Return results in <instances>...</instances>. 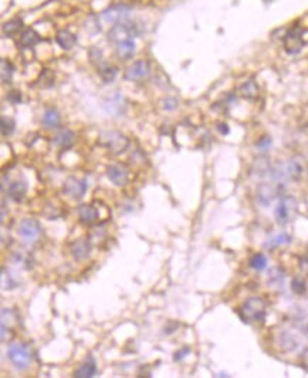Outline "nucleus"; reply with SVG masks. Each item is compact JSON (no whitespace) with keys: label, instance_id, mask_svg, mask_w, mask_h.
<instances>
[{"label":"nucleus","instance_id":"f257e3e1","mask_svg":"<svg viewBox=\"0 0 308 378\" xmlns=\"http://www.w3.org/2000/svg\"><path fill=\"white\" fill-rule=\"evenodd\" d=\"M267 306L262 297H248L239 309V316L244 323H260L266 318Z\"/></svg>","mask_w":308,"mask_h":378},{"label":"nucleus","instance_id":"f03ea898","mask_svg":"<svg viewBox=\"0 0 308 378\" xmlns=\"http://www.w3.org/2000/svg\"><path fill=\"white\" fill-rule=\"evenodd\" d=\"M98 144L104 147L107 151H110L113 155H120L127 151V148L129 147V139L124 134H121L120 131L107 129V131L99 132Z\"/></svg>","mask_w":308,"mask_h":378},{"label":"nucleus","instance_id":"7ed1b4c3","mask_svg":"<svg viewBox=\"0 0 308 378\" xmlns=\"http://www.w3.org/2000/svg\"><path fill=\"white\" fill-rule=\"evenodd\" d=\"M8 358L17 370H26L31 363L30 347L23 343H15L9 347Z\"/></svg>","mask_w":308,"mask_h":378},{"label":"nucleus","instance_id":"20e7f679","mask_svg":"<svg viewBox=\"0 0 308 378\" xmlns=\"http://www.w3.org/2000/svg\"><path fill=\"white\" fill-rule=\"evenodd\" d=\"M297 208H298V204L293 197L281 198L274 209V216H276L277 223L287 225L297 213Z\"/></svg>","mask_w":308,"mask_h":378},{"label":"nucleus","instance_id":"39448f33","mask_svg":"<svg viewBox=\"0 0 308 378\" xmlns=\"http://www.w3.org/2000/svg\"><path fill=\"white\" fill-rule=\"evenodd\" d=\"M138 33H139V30H138L135 23L124 20V22L114 24V27L108 33V40L117 44V43H120L122 40L134 37Z\"/></svg>","mask_w":308,"mask_h":378},{"label":"nucleus","instance_id":"423d86ee","mask_svg":"<svg viewBox=\"0 0 308 378\" xmlns=\"http://www.w3.org/2000/svg\"><path fill=\"white\" fill-rule=\"evenodd\" d=\"M286 168V174L288 179L294 182L302 181L308 174V164L305 158L302 157H293L284 164Z\"/></svg>","mask_w":308,"mask_h":378},{"label":"nucleus","instance_id":"0eeeda50","mask_svg":"<svg viewBox=\"0 0 308 378\" xmlns=\"http://www.w3.org/2000/svg\"><path fill=\"white\" fill-rule=\"evenodd\" d=\"M41 227L37 220L33 218H26L19 223L17 227V233L20 234L23 241L26 243H33L37 241V238L40 236Z\"/></svg>","mask_w":308,"mask_h":378},{"label":"nucleus","instance_id":"6e6552de","mask_svg":"<svg viewBox=\"0 0 308 378\" xmlns=\"http://www.w3.org/2000/svg\"><path fill=\"white\" fill-rule=\"evenodd\" d=\"M284 50L288 54H297L300 53L304 47V38H302V30L298 26H294L290 30L287 31L284 36Z\"/></svg>","mask_w":308,"mask_h":378},{"label":"nucleus","instance_id":"1a4fd4ad","mask_svg":"<svg viewBox=\"0 0 308 378\" xmlns=\"http://www.w3.org/2000/svg\"><path fill=\"white\" fill-rule=\"evenodd\" d=\"M278 188L276 183H270V182H263L257 186L255 191V197H257V202L262 206H270L278 197Z\"/></svg>","mask_w":308,"mask_h":378},{"label":"nucleus","instance_id":"9d476101","mask_svg":"<svg viewBox=\"0 0 308 378\" xmlns=\"http://www.w3.org/2000/svg\"><path fill=\"white\" fill-rule=\"evenodd\" d=\"M87 192V182L81 181L75 176H68L63 183V194L71 199H81Z\"/></svg>","mask_w":308,"mask_h":378},{"label":"nucleus","instance_id":"9b49d317","mask_svg":"<svg viewBox=\"0 0 308 378\" xmlns=\"http://www.w3.org/2000/svg\"><path fill=\"white\" fill-rule=\"evenodd\" d=\"M149 76H150L149 63L145 60H139V61H135L132 66H129V67L125 70L124 78H125L127 81H142V80H146Z\"/></svg>","mask_w":308,"mask_h":378},{"label":"nucleus","instance_id":"f8f14e48","mask_svg":"<svg viewBox=\"0 0 308 378\" xmlns=\"http://www.w3.org/2000/svg\"><path fill=\"white\" fill-rule=\"evenodd\" d=\"M70 250H71L73 259L77 260V262H81V260H85L87 257L90 256L92 246H91L90 241H87V239H78V241L71 243Z\"/></svg>","mask_w":308,"mask_h":378},{"label":"nucleus","instance_id":"ddd939ff","mask_svg":"<svg viewBox=\"0 0 308 378\" xmlns=\"http://www.w3.org/2000/svg\"><path fill=\"white\" fill-rule=\"evenodd\" d=\"M77 213H78V219L81 223L84 225H92L95 223L99 218V212L98 209L91 204H83L78 206L77 209Z\"/></svg>","mask_w":308,"mask_h":378},{"label":"nucleus","instance_id":"4468645a","mask_svg":"<svg viewBox=\"0 0 308 378\" xmlns=\"http://www.w3.org/2000/svg\"><path fill=\"white\" fill-rule=\"evenodd\" d=\"M107 175H108L110 181L113 182L114 185H117V186L127 185L128 179H129L128 171L122 165H110V167L107 168Z\"/></svg>","mask_w":308,"mask_h":378},{"label":"nucleus","instance_id":"2eb2a0df","mask_svg":"<svg viewBox=\"0 0 308 378\" xmlns=\"http://www.w3.org/2000/svg\"><path fill=\"white\" fill-rule=\"evenodd\" d=\"M128 15H129V9L125 8V6H113V8L107 9L106 12L102 13V19L107 23L117 24V23L127 20Z\"/></svg>","mask_w":308,"mask_h":378},{"label":"nucleus","instance_id":"dca6fc26","mask_svg":"<svg viewBox=\"0 0 308 378\" xmlns=\"http://www.w3.org/2000/svg\"><path fill=\"white\" fill-rule=\"evenodd\" d=\"M277 344L278 347L281 348L283 351L291 353V351L298 348L300 341H298V339H297L294 334L290 333V332H281V333L277 336Z\"/></svg>","mask_w":308,"mask_h":378},{"label":"nucleus","instance_id":"f3484780","mask_svg":"<svg viewBox=\"0 0 308 378\" xmlns=\"http://www.w3.org/2000/svg\"><path fill=\"white\" fill-rule=\"evenodd\" d=\"M135 52V43L132 38H127L122 40L115 45V54L120 60H129L132 57V54Z\"/></svg>","mask_w":308,"mask_h":378},{"label":"nucleus","instance_id":"a211bd4d","mask_svg":"<svg viewBox=\"0 0 308 378\" xmlns=\"http://www.w3.org/2000/svg\"><path fill=\"white\" fill-rule=\"evenodd\" d=\"M239 94L246 100H255L260 94V88L254 80H246L239 85Z\"/></svg>","mask_w":308,"mask_h":378},{"label":"nucleus","instance_id":"6ab92c4d","mask_svg":"<svg viewBox=\"0 0 308 378\" xmlns=\"http://www.w3.org/2000/svg\"><path fill=\"white\" fill-rule=\"evenodd\" d=\"M26 192H27V185L23 181H15L9 185V197L12 198L15 202H22L23 198L26 197Z\"/></svg>","mask_w":308,"mask_h":378},{"label":"nucleus","instance_id":"aec40b11","mask_svg":"<svg viewBox=\"0 0 308 378\" xmlns=\"http://www.w3.org/2000/svg\"><path fill=\"white\" fill-rule=\"evenodd\" d=\"M97 374V365H95V361L92 358H88L85 360L74 372V377L77 378H91L94 377Z\"/></svg>","mask_w":308,"mask_h":378},{"label":"nucleus","instance_id":"412c9836","mask_svg":"<svg viewBox=\"0 0 308 378\" xmlns=\"http://www.w3.org/2000/svg\"><path fill=\"white\" fill-rule=\"evenodd\" d=\"M56 40H57V43L63 50H71L77 43V38H75L74 34L68 30L59 31V34L56 36Z\"/></svg>","mask_w":308,"mask_h":378},{"label":"nucleus","instance_id":"4be33fe9","mask_svg":"<svg viewBox=\"0 0 308 378\" xmlns=\"http://www.w3.org/2000/svg\"><path fill=\"white\" fill-rule=\"evenodd\" d=\"M41 121H43V125H44L45 128H57L60 125L61 121L60 113L56 108H48L44 113V115H43Z\"/></svg>","mask_w":308,"mask_h":378},{"label":"nucleus","instance_id":"5701e85b","mask_svg":"<svg viewBox=\"0 0 308 378\" xmlns=\"http://www.w3.org/2000/svg\"><path fill=\"white\" fill-rule=\"evenodd\" d=\"M53 141L61 148H70L74 143V132L70 129H61L59 134H56Z\"/></svg>","mask_w":308,"mask_h":378},{"label":"nucleus","instance_id":"b1692460","mask_svg":"<svg viewBox=\"0 0 308 378\" xmlns=\"http://www.w3.org/2000/svg\"><path fill=\"white\" fill-rule=\"evenodd\" d=\"M251 172L257 176H266L271 172L270 162L267 158H259L255 159V162L251 167Z\"/></svg>","mask_w":308,"mask_h":378},{"label":"nucleus","instance_id":"393cba45","mask_svg":"<svg viewBox=\"0 0 308 378\" xmlns=\"http://www.w3.org/2000/svg\"><path fill=\"white\" fill-rule=\"evenodd\" d=\"M124 106V103H122V97H121L120 94H115L113 97H110L108 101L104 103V108H106L107 113H111L114 114H121L122 113V110H121V107Z\"/></svg>","mask_w":308,"mask_h":378},{"label":"nucleus","instance_id":"a878e982","mask_svg":"<svg viewBox=\"0 0 308 378\" xmlns=\"http://www.w3.org/2000/svg\"><path fill=\"white\" fill-rule=\"evenodd\" d=\"M40 41V36L33 29H26L20 34V44L24 47H33Z\"/></svg>","mask_w":308,"mask_h":378},{"label":"nucleus","instance_id":"bb28decb","mask_svg":"<svg viewBox=\"0 0 308 378\" xmlns=\"http://www.w3.org/2000/svg\"><path fill=\"white\" fill-rule=\"evenodd\" d=\"M98 74L104 83H113L118 74V71L114 66H101V67H98Z\"/></svg>","mask_w":308,"mask_h":378},{"label":"nucleus","instance_id":"cd10ccee","mask_svg":"<svg viewBox=\"0 0 308 378\" xmlns=\"http://www.w3.org/2000/svg\"><path fill=\"white\" fill-rule=\"evenodd\" d=\"M248 265L251 269H254L255 272H262L267 267V257L264 256L263 253H255L250 257Z\"/></svg>","mask_w":308,"mask_h":378},{"label":"nucleus","instance_id":"c85d7f7f","mask_svg":"<svg viewBox=\"0 0 308 378\" xmlns=\"http://www.w3.org/2000/svg\"><path fill=\"white\" fill-rule=\"evenodd\" d=\"M13 71H15V68L12 66V63L8 60H5V59H2V83H10V81H12V77H13Z\"/></svg>","mask_w":308,"mask_h":378},{"label":"nucleus","instance_id":"c756f323","mask_svg":"<svg viewBox=\"0 0 308 378\" xmlns=\"http://www.w3.org/2000/svg\"><path fill=\"white\" fill-rule=\"evenodd\" d=\"M291 242V236L287 233H278L276 236H273L270 241H269V246L270 248H277V246H281V245H287V243Z\"/></svg>","mask_w":308,"mask_h":378},{"label":"nucleus","instance_id":"7c9ffc66","mask_svg":"<svg viewBox=\"0 0 308 378\" xmlns=\"http://www.w3.org/2000/svg\"><path fill=\"white\" fill-rule=\"evenodd\" d=\"M23 27V22L20 19H13V20H10V22L5 23V26H3V31L6 33V34H15L17 31L20 30Z\"/></svg>","mask_w":308,"mask_h":378},{"label":"nucleus","instance_id":"2f4dec72","mask_svg":"<svg viewBox=\"0 0 308 378\" xmlns=\"http://www.w3.org/2000/svg\"><path fill=\"white\" fill-rule=\"evenodd\" d=\"M16 124L12 118L9 117H2V135L9 136L15 132Z\"/></svg>","mask_w":308,"mask_h":378},{"label":"nucleus","instance_id":"473e14b6","mask_svg":"<svg viewBox=\"0 0 308 378\" xmlns=\"http://www.w3.org/2000/svg\"><path fill=\"white\" fill-rule=\"evenodd\" d=\"M291 290H293V293H295V295H304L307 292V285H305V281L301 279V277H294L293 281H291Z\"/></svg>","mask_w":308,"mask_h":378},{"label":"nucleus","instance_id":"72a5a7b5","mask_svg":"<svg viewBox=\"0 0 308 378\" xmlns=\"http://www.w3.org/2000/svg\"><path fill=\"white\" fill-rule=\"evenodd\" d=\"M88 57H90V61L92 64H101V61H102V52H101V49H98V47H91L90 50H88Z\"/></svg>","mask_w":308,"mask_h":378},{"label":"nucleus","instance_id":"f704fd0d","mask_svg":"<svg viewBox=\"0 0 308 378\" xmlns=\"http://www.w3.org/2000/svg\"><path fill=\"white\" fill-rule=\"evenodd\" d=\"M255 148L259 150L260 152H267L270 151L271 148V138L269 135H264L262 136L259 141H257V144H255Z\"/></svg>","mask_w":308,"mask_h":378},{"label":"nucleus","instance_id":"c9c22d12","mask_svg":"<svg viewBox=\"0 0 308 378\" xmlns=\"http://www.w3.org/2000/svg\"><path fill=\"white\" fill-rule=\"evenodd\" d=\"M284 281V273L281 272L280 269H276L274 272L270 274V283H283Z\"/></svg>","mask_w":308,"mask_h":378},{"label":"nucleus","instance_id":"e433bc0d","mask_svg":"<svg viewBox=\"0 0 308 378\" xmlns=\"http://www.w3.org/2000/svg\"><path fill=\"white\" fill-rule=\"evenodd\" d=\"M8 100L12 103V104H19L20 103V100H22V96H20V92L17 90H12L8 94Z\"/></svg>","mask_w":308,"mask_h":378},{"label":"nucleus","instance_id":"4c0bfd02","mask_svg":"<svg viewBox=\"0 0 308 378\" xmlns=\"http://www.w3.org/2000/svg\"><path fill=\"white\" fill-rule=\"evenodd\" d=\"M162 107H164L165 110H173V108H176V107H178V100L172 99V97L165 99L164 101H162Z\"/></svg>","mask_w":308,"mask_h":378},{"label":"nucleus","instance_id":"58836bf2","mask_svg":"<svg viewBox=\"0 0 308 378\" xmlns=\"http://www.w3.org/2000/svg\"><path fill=\"white\" fill-rule=\"evenodd\" d=\"M301 367L308 371V347L304 348V351L301 353Z\"/></svg>","mask_w":308,"mask_h":378},{"label":"nucleus","instance_id":"ea45409f","mask_svg":"<svg viewBox=\"0 0 308 378\" xmlns=\"http://www.w3.org/2000/svg\"><path fill=\"white\" fill-rule=\"evenodd\" d=\"M190 353V350L189 348H182V350H179V351H176V354L173 356V360L175 361H179V360H182L183 357H186Z\"/></svg>","mask_w":308,"mask_h":378},{"label":"nucleus","instance_id":"a19ab883","mask_svg":"<svg viewBox=\"0 0 308 378\" xmlns=\"http://www.w3.org/2000/svg\"><path fill=\"white\" fill-rule=\"evenodd\" d=\"M300 267L302 272L305 273L308 276V255L307 256H302L300 259Z\"/></svg>","mask_w":308,"mask_h":378},{"label":"nucleus","instance_id":"79ce46f5","mask_svg":"<svg viewBox=\"0 0 308 378\" xmlns=\"http://www.w3.org/2000/svg\"><path fill=\"white\" fill-rule=\"evenodd\" d=\"M218 129L223 134V135H226V134H229V127H227V124H219L218 125Z\"/></svg>","mask_w":308,"mask_h":378},{"label":"nucleus","instance_id":"37998d69","mask_svg":"<svg viewBox=\"0 0 308 378\" xmlns=\"http://www.w3.org/2000/svg\"><path fill=\"white\" fill-rule=\"evenodd\" d=\"M266 3H270V2H273V0H264Z\"/></svg>","mask_w":308,"mask_h":378}]
</instances>
